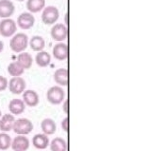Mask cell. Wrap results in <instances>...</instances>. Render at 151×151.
Segmentation results:
<instances>
[{"label": "cell", "mask_w": 151, "mask_h": 151, "mask_svg": "<svg viewBox=\"0 0 151 151\" xmlns=\"http://www.w3.org/2000/svg\"><path fill=\"white\" fill-rule=\"evenodd\" d=\"M28 37L23 32L16 34L9 41V47L14 53H23L27 48Z\"/></svg>", "instance_id": "obj_1"}, {"label": "cell", "mask_w": 151, "mask_h": 151, "mask_svg": "<svg viewBox=\"0 0 151 151\" xmlns=\"http://www.w3.org/2000/svg\"><path fill=\"white\" fill-rule=\"evenodd\" d=\"M12 129L18 135H27L29 134L33 130V124L30 120L26 119V118H21V119L15 120Z\"/></svg>", "instance_id": "obj_2"}, {"label": "cell", "mask_w": 151, "mask_h": 151, "mask_svg": "<svg viewBox=\"0 0 151 151\" xmlns=\"http://www.w3.org/2000/svg\"><path fill=\"white\" fill-rule=\"evenodd\" d=\"M65 93L64 90L59 86H54L50 88L46 92V99L52 105H60L64 100Z\"/></svg>", "instance_id": "obj_3"}, {"label": "cell", "mask_w": 151, "mask_h": 151, "mask_svg": "<svg viewBox=\"0 0 151 151\" xmlns=\"http://www.w3.org/2000/svg\"><path fill=\"white\" fill-rule=\"evenodd\" d=\"M59 10L54 6H48L44 9L42 20L45 25H52L59 19Z\"/></svg>", "instance_id": "obj_4"}, {"label": "cell", "mask_w": 151, "mask_h": 151, "mask_svg": "<svg viewBox=\"0 0 151 151\" xmlns=\"http://www.w3.org/2000/svg\"><path fill=\"white\" fill-rule=\"evenodd\" d=\"M17 27L14 20L5 18L0 22V34L4 37H11L16 32Z\"/></svg>", "instance_id": "obj_5"}, {"label": "cell", "mask_w": 151, "mask_h": 151, "mask_svg": "<svg viewBox=\"0 0 151 151\" xmlns=\"http://www.w3.org/2000/svg\"><path fill=\"white\" fill-rule=\"evenodd\" d=\"M9 85V91L13 94H21L25 91L26 89V82L22 77L18 76V77H12L9 82L8 83Z\"/></svg>", "instance_id": "obj_6"}, {"label": "cell", "mask_w": 151, "mask_h": 151, "mask_svg": "<svg viewBox=\"0 0 151 151\" xmlns=\"http://www.w3.org/2000/svg\"><path fill=\"white\" fill-rule=\"evenodd\" d=\"M35 23V18L29 12H23L17 18V24L22 30H29Z\"/></svg>", "instance_id": "obj_7"}, {"label": "cell", "mask_w": 151, "mask_h": 151, "mask_svg": "<svg viewBox=\"0 0 151 151\" xmlns=\"http://www.w3.org/2000/svg\"><path fill=\"white\" fill-rule=\"evenodd\" d=\"M11 146L14 151H26L29 147V140L25 135H18L12 142Z\"/></svg>", "instance_id": "obj_8"}, {"label": "cell", "mask_w": 151, "mask_h": 151, "mask_svg": "<svg viewBox=\"0 0 151 151\" xmlns=\"http://www.w3.org/2000/svg\"><path fill=\"white\" fill-rule=\"evenodd\" d=\"M51 37L55 41H63L67 37V28L63 24H56L51 29Z\"/></svg>", "instance_id": "obj_9"}, {"label": "cell", "mask_w": 151, "mask_h": 151, "mask_svg": "<svg viewBox=\"0 0 151 151\" xmlns=\"http://www.w3.org/2000/svg\"><path fill=\"white\" fill-rule=\"evenodd\" d=\"M14 5L9 0H0V17L9 18L14 12Z\"/></svg>", "instance_id": "obj_10"}, {"label": "cell", "mask_w": 151, "mask_h": 151, "mask_svg": "<svg viewBox=\"0 0 151 151\" xmlns=\"http://www.w3.org/2000/svg\"><path fill=\"white\" fill-rule=\"evenodd\" d=\"M23 102L27 107H34L39 104V95L35 90H26L23 94Z\"/></svg>", "instance_id": "obj_11"}, {"label": "cell", "mask_w": 151, "mask_h": 151, "mask_svg": "<svg viewBox=\"0 0 151 151\" xmlns=\"http://www.w3.org/2000/svg\"><path fill=\"white\" fill-rule=\"evenodd\" d=\"M26 105L21 99H12L9 104V110L12 115H19L25 111Z\"/></svg>", "instance_id": "obj_12"}, {"label": "cell", "mask_w": 151, "mask_h": 151, "mask_svg": "<svg viewBox=\"0 0 151 151\" xmlns=\"http://www.w3.org/2000/svg\"><path fill=\"white\" fill-rule=\"evenodd\" d=\"M53 55L57 60L64 61L67 58V55H68L67 45L64 43H59L55 45L53 48Z\"/></svg>", "instance_id": "obj_13"}, {"label": "cell", "mask_w": 151, "mask_h": 151, "mask_svg": "<svg viewBox=\"0 0 151 151\" xmlns=\"http://www.w3.org/2000/svg\"><path fill=\"white\" fill-rule=\"evenodd\" d=\"M14 122H15V118L12 114H4L0 118V130L3 132L11 131Z\"/></svg>", "instance_id": "obj_14"}, {"label": "cell", "mask_w": 151, "mask_h": 151, "mask_svg": "<svg viewBox=\"0 0 151 151\" xmlns=\"http://www.w3.org/2000/svg\"><path fill=\"white\" fill-rule=\"evenodd\" d=\"M32 144L37 149H45L49 145V139L45 134H36L32 139Z\"/></svg>", "instance_id": "obj_15"}, {"label": "cell", "mask_w": 151, "mask_h": 151, "mask_svg": "<svg viewBox=\"0 0 151 151\" xmlns=\"http://www.w3.org/2000/svg\"><path fill=\"white\" fill-rule=\"evenodd\" d=\"M54 80L60 86L66 87L68 85V71L66 69H59L54 72Z\"/></svg>", "instance_id": "obj_16"}, {"label": "cell", "mask_w": 151, "mask_h": 151, "mask_svg": "<svg viewBox=\"0 0 151 151\" xmlns=\"http://www.w3.org/2000/svg\"><path fill=\"white\" fill-rule=\"evenodd\" d=\"M41 128L45 135H52L56 132L57 125L54 120L50 119V118H46V119L42 120L41 124Z\"/></svg>", "instance_id": "obj_17"}, {"label": "cell", "mask_w": 151, "mask_h": 151, "mask_svg": "<svg viewBox=\"0 0 151 151\" xmlns=\"http://www.w3.org/2000/svg\"><path fill=\"white\" fill-rule=\"evenodd\" d=\"M45 0H27V8L30 12H39L45 9Z\"/></svg>", "instance_id": "obj_18"}, {"label": "cell", "mask_w": 151, "mask_h": 151, "mask_svg": "<svg viewBox=\"0 0 151 151\" xmlns=\"http://www.w3.org/2000/svg\"><path fill=\"white\" fill-rule=\"evenodd\" d=\"M35 61H36V64L39 66V67L45 68L51 62V56L48 53L42 50V51H39V53H37Z\"/></svg>", "instance_id": "obj_19"}, {"label": "cell", "mask_w": 151, "mask_h": 151, "mask_svg": "<svg viewBox=\"0 0 151 151\" xmlns=\"http://www.w3.org/2000/svg\"><path fill=\"white\" fill-rule=\"evenodd\" d=\"M17 63L20 65L24 69H27L31 68L33 60H32V57H31V55L29 53H20L18 55Z\"/></svg>", "instance_id": "obj_20"}, {"label": "cell", "mask_w": 151, "mask_h": 151, "mask_svg": "<svg viewBox=\"0 0 151 151\" xmlns=\"http://www.w3.org/2000/svg\"><path fill=\"white\" fill-rule=\"evenodd\" d=\"M30 48L34 51H42L45 47V39L42 36H33L29 42Z\"/></svg>", "instance_id": "obj_21"}, {"label": "cell", "mask_w": 151, "mask_h": 151, "mask_svg": "<svg viewBox=\"0 0 151 151\" xmlns=\"http://www.w3.org/2000/svg\"><path fill=\"white\" fill-rule=\"evenodd\" d=\"M51 151H66L67 150V144L64 139L63 138H57L53 139L50 144Z\"/></svg>", "instance_id": "obj_22"}, {"label": "cell", "mask_w": 151, "mask_h": 151, "mask_svg": "<svg viewBox=\"0 0 151 151\" xmlns=\"http://www.w3.org/2000/svg\"><path fill=\"white\" fill-rule=\"evenodd\" d=\"M24 69L17 62H12L8 66V72L11 76L18 77L24 73Z\"/></svg>", "instance_id": "obj_23"}, {"label": "cell", "mask_w": 151, "mask_h": 151, "mask_svg": "<svg viewBox=\"0 0 151 151\" xmlns=\"http://www.w3.org/2000/svg\"><path fill=\"white\" fill-rule=\"evenodd\" d=\"M12 145V139L7 133H0V150H7Z\"/></svg>", "instance_id": "obj_24"}, {"label": "cell", "mask_w": 151, "mask_h": 151, "mask_svg": "<svg viewBox=\"0 0 151 151\" xmlns=\"http://www.w3.org/2000/svg\"><path fill=\"white\" fill-rule=\"evenodd\" d=\"M8 87V80L3 76H0V91H3Z\"/></svg>", "instance_id": "obj_25"}, {"label": "cell", "mask_w": 151, "mask_h": 151, "mask_svg": "<svg viewBox=\"0 0 151 151\" xmlns=\"http://www.w3.org/2000/svg\"><path fill=\"white\" fill-rule=\"evenodd\" d=\"M61 128L64 131L68 130V118H64L63 122H61Z\"/></svg>", "instance_id": "obj_26"}, {"label": "cell", "mask_w": 151, "mask_h": 151, "mask_svg": "<svg viewBox=\"0 0 151 151\" xmlns=\"http://www.w3.org/2000/svg\"><path fill=\"white\" fill-rule=\"evenodd\" d=\"M63 110L65 113H67V101H65L63 104Z\"/></svg>", "instance_id": "obj_27"}, {"label": "cell", "mask_w": 151, "mask_h": 151, "mask_svg": "<svg viewBox=\"0 0 151 151\" xmlns=\"http://www.w3.org/2000/svg\"><path fill=\"white\" fill-rule=\"evenodd\" d=\"M3 49H4V44H3V42H2V41H0V53H2Z\"/></svg>", "instance_id": "obj_28"}, {"label": "cell", "mask_w": 151, "mask_h": 151, "mask_svg": "<svg viewBox=\"0 0 151 151\" xmlns=\"http://www.w3.org/2000/svg\"><path fill=\"white\" fill-rule=\"evenodd\" d=\"M17 1H20V2H22V1H24V0H17Z\"/></svg>", "instance_id": "obj_29"}, {"label": "cell", "mask_w": 151, "mask_h": 151, "mask_svg": "<svg viewBox=\"0 0 151 151\" xmlns=\"http://www.w3.org/2000/svg\"><path fill=\"white\" fill-rule=\"evenodd\" d=\"M0 118H1V110H0Z\"/></svg>", "instance_id": "obj_30"}]
</instances>
